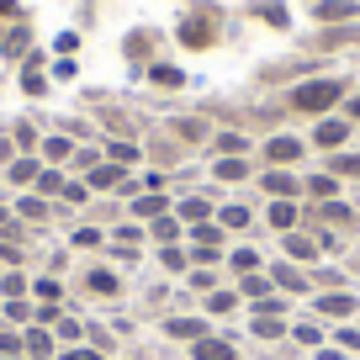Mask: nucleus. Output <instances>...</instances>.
<instances>
[{"label":"nucleus","instance_id":"obj_1","mask_svg":"<svg viewBox=\"0 0 360 360\" xmlns=\"http://www.w3.org/2000/svg\"><path fill=\"white\" fill-rule=\"evenodd\" d=\"M349 85L345 79H302V85H292V96H286V106L302 117H328L334 106H345Z\"/></svg>","mask_w":360,"mask_h":360},{"label":"nucleus","instance_id":"obj_2","mask_svg":"<svg viewBox=\"0 0 360 360\" xmlns=\"http://www.w3.org/2000/svg\"><path fill=\"white\" fill-rule=\"evenodd\" d=\"M175 37H180V48H212L217 43V11L207 6V11H186L180 16V27H175Z\"/></svg>","mask_w":360,"mask_h":360},{"label":"nucleus","instance_id":"obj_3","mask_svg":"<svg viewBox=\"0 0 360 360\" xmlns=\"http://www.w3.org/2000/svg\"><path fill=\"white\" fill-rule=\"evenodd\" d=\"M27 53H32V27H27V22L6 27V37H0V58H6V64H22Z\"/></svg>","mask_w":360,"mask_h":360},{"label":"nucleus","instance_id":"obj_4","mask_svg":"<svg viewBox=\"0 0 360 360\" xmlns=\"http://www.w3.org/2000/svg\"><path fill=\"white\" fill-rule=\"evenodd\" d=\"M0 175H6V186H22V191H27V186H37V175H43V159H37V154H16Z\"/></svg>","mask_w":360,"mask_h":360},{"label":"nucleus","instance_id":"obj_5","mask_svg":"<svg viewBox=\"0 0 360 360\" xmlns=\"http://www.w3.org/2000/svg\"><path fill=\"white\" fill-rule=\"evenodd\" d=\"M22 355L27 360H53L58 355V339H53V328H27V334H22Z\"/></svg>","mask_w":360,"mask_h":360},{"label":"nucleus","instance_id":"obj_6","mask_svg":"<svg viewBox=\"0 0 360 360\" xmlns=\"http://www.w3.org/2000/svg\"><path fill=\"white\" fill-rule=\"evenodd\" d=\"M313 16H318V22H355V16H360V0H313Z\"/></svg>","mask_w":360,"mask_h":360},{"label":"nucleus","instance_id":"obj_7","mask_svg":"<svg viewBox=\"0 0 360 360\" xmlns=\"http://www.w3.org/2000/svg\"><path fill=\"white\" fill-rule=\"evenodd\" d=\"M85 186H90V191H112V186H117V191H122V186H127V169L106 159V165H96V169H90V175H85Z\"/></svg>","mask_w":360,"mask_h":360},{"label":"nucleus","instance_id":"obj_8","mask_svg":"<svg viewBox=\"0 0 360 360\" xmlns=\"http://www.w3.org/2000/svg\"><path fill=\"white\" fill-rule=\"evenodd\" d=\"M22 90H27V96H32V101H37V96H48V75H43V53H27V58H22Z\"/></svg>","mask_w":360,"mask_h":360},{"label":"nucleus","instance_id":"obj_9","mask_svg":"<svg viewBox=\"0 0 360 360\" xmlns=\"http://www.w3.org/2000/svg\"><path fill=\"white\" fill-rule=\"evenodd\" d=\"M349 138V117H323V122L313 127V143L318 148H339Z\"/></svg>","mask_w":360,"mask_h":360},{"label":"nucleus","instance_id":"obj_10","mask_svg":"<svg viewBox=\"0 0 360 360\" xmlns=\"http://www.w3.org/2000/svg\"><path fill=\"white\" fill-rule=\"evenodd\" d=\"M85 292L90 297H117V292H122V276L106 270V265H96V270H85Z\"/></svg>","mask_w":360,"mask_h":360},{"label":"nucleus","instance_id":"obj_11","mask_svg":"<svg viewBox=\"0 0 360 360\" xmlns=\"http://www.w3.org/2000/svg\"><path fill=\"white\" fill-rule=\"evenodd\" d=\"M249 16H259V22H270L276 32H286L292 27V11H286L281 0H249Z\"/></svg>","mask_w":360,"mask_h":360},{"label":"nucleus","instance_id":"obj_12","mask_svg":"<svg viewBox=\"0 0 360 360\" xmlns=\"http://www.w3.org/2000/svg\"><path fill=\"white\" fill-rule=\"evenodd\" d=\"M122 53L127 58H133V64H154V58H148V53H154V32H148V27H133V32H127V43H122Z\"/></svg>","mask_w":360,"mask_h":360},{"label":"nucleus","instance_id":"obj_13","mask_svg":"<svg viewBox=\"0 0 360 360\" xmlns=\"http://www.w3.org/2000/svg\"><path fill=\"white\" fill-rule=\"evenodd\" d=\"M11 212L22 217V223H48V217H53V202H43V196H16Z\"/></svg>","mask_w":360,"mask_h":360},{"label":"nucleus","instance_id":"obj_14","mask_svg":"<svg viewBox=\"0 0 360 360\" xmlns=\"http://www.w3.org/2000/svg\"><path fill=\"white\" fill-rule=\"evenodd\" d=\"M37 154H43L48 165H69V159H75V138H64V133H48Z\"/></svg>","mask_w":360,"mask_h":360},{"label":"nucleus","instance_id":"obj_15","mask_svg":"<svg viewBox=\"0 0 360 360\" xmlns=\"http://www.w3.org/2000/svg\"><path fill=\"white\" fill-rule=\"evenodd\" d=\"M265 159H270V165H297V159H302V143H297V138H270Z\"/></svg>","mask_w":360,"mask_h":360},{"label":"nucleus","instance_id":"obj_16","mask_svg":"<svg viewBox=\"0 0 360 360\" xmlns=\"http://www.w3.org/2000/svg\"><path fill=\"white\" fill-rule=\"evenodd\" d=\"M143 75H148V79H154V85H159V90H180V85H186V75H180V69H175V64H165V58H154V64H148V69H143Z\"/></svg>","mask_w":360,"mask_h":360},{"label":"nucleus","instance_id":"obj_17","mask_svg":"<svg viewBox=\"0 0 360 360\" xmlns=\"http://www.w3.org/2000/svg\"><path fill=\"white\" fill-rule=\"evenodd\" d=\"M318 313H323V318H349V313H355V297H349V292H323V297H318Z\"/></svg>","mask_w":360,"mask_h":360},{"label":"nucleus","instance_id":"obj_18","mask_svg":"<svg viewBox=\"0 0 360 360\" xmlns=\"http://www.w3.org/2000/svg\"><path fill=\"white\" fill-rule=\"evenodd\" d=\"M133 217H169V202H165V191H148V196H133Z\"/></svg>","mask_w":360,"mask_h":360},{"label":"nucleus","instance_id":"obj_19","mask_svg":"<svg viewBox=\"0 0 360 360\" xmlns=\"http://www.w3.org/2000/svg\"><path fill=\"white\" fill-rule=\"evenodd\" d=\"M169 133L180 143H207V122H196V117H169Z\"/></svg>","mask_w":360,"mask_h":360},{"label":"nucleus","instance_id":"obj_20","mask_svg":"<svg viewBox=\"0 0 360 360\" xmlns=\"http://www.w3.org/2000/svg\"><path fill=\"white\" fill-rule=\"evenodd\" d=\"M27 292H32V281H27L22 270H6V276H0V302H22Z\"/></svg>","mask_w":360,"mask_h":360},{"label":"nucleus","instance_id":"obj_21","mask_svg":"<svg viewBox=\"0 0 360 360\" xmlns=\"http://www.w3.org/2000/svg\"><path fill=\"white\" fill-rule=\"evenodd\" d=\"M270 281L281 286V292H307V281H313V276H302L297 265H276V270H270Z\"/></svg>","mask_w":360,"mask_h":360},{"label":"nucleus","instance_id":"obj_22","mask_svg":"<svg viewBox=\"0 0 360 360\" xmlns=\"http://www.w3.org/2000/svg\"><path fill=\"white\" fill-rule=\"evenodd\" d=\"M64 186H69V180H64V169H43V175H37V186H32V196H43V202H48V196H64Z\"/></svg>","mask_w":360,"mask_h":360},{"label":"nucleus","instance_id":"obj_23","mask_svg":"<svg viewBox=\"0 0 360 360\" xmlns=\"http://www.w3.org/2000/svg\"><path fill=\"white\" fill-rule=\"evenodd\" d=\"M265 191L276 196V202H292V196L302 191V186H297L292 175H281V169H270V175H265Z\"/></svg>","mask_w":360,"mask_h":360},{"label":"nucleus","instance_id":"obj_24","mask_svg":"<svg viewBox=\"0 0 360 360\" xmlns=\"http://www.w3.org/2000/svg\"><path fill=\"white\" fill-rule=\"evenodd\" d=\"M355 37H360V27H328V32L313 37V48H349Z\"/></svg>","mask_w":360,"mask_h":360},{"label":"nucleus","instance_id":"obj_25","mask_svg":"<svg viewBox=\"0 0 360 360\" xmlns=\"http://www.w3.org/2000/svg\"><path fill=\"white\" fill-rule=\"evenodd\" d=\"M11 143L22 148V154H37V148H43V138H37L32 122H11Z\"/></svg>","mask_w":360,"mask_h":360},{"label":"nucleus","instance_id":"obj_26","mask_svg":"<svg viewBox=\"0 0 360 360\" xmlns=\"http://www.w3.org/2000/svg\"><path fill=\"white\" fill-rule=\"evenodd\" d=\"M169 334H175V339H207V323H202V318H169Z\"/></svg>","mask_w":360,"mask_h":360},{"label":"nucleus","instance_id":"obj_27","mask_svg":"<svg viewBox=\"0 0 360 360\" xmlns=\"http://www.w3.org/2000/svg\"><path fill=\"white\" fill-rule=\"evenodd\" d=\"M106 154H112V165H138V143L133 138H112V143H106Z\"/></svg>","mask_w":360,"mask_h":360},{"label":"nucleus","instance_id":"obj_28","mask_svg":"<svg viewBox=\"0 0 360 360\" xmlns=\"http://www.w3.org/2000/svg\"><path fill=\"white\" fill-rule=\"evenodd\" d=\"M53 339H58V345H79V339H85V323H79V318H58V323H53Z\"/></svg>","mask_w":360,"mask_h":360},{"label":"nucleus","instance_id":"obj_29","mask_svg":"<svg viewBox=\"0 0 360 360\" xmlns=\"http://www.w3.org/2000/svg\"><path fill=\"white\" fill-rule=\"evenodd\" d=\"M196 360H238L233 345H223V339H196Z\"/></svg>","mask_w":360,"mask_h":360},{"label":"nucleus","instance_id":"obj_30","mask_svg":"<svg viewBox=\"0 0 360 360\" xmlns=\"http://www.w3.org/2000/svg\"><path fill=\"white\" fill-rule=\"evenodd\" d=\"M318 249H323V244H318L313 233H286V255H297V259H313Z\"/></svg>","mask_w":360,"mask_h":360},{"label":"nucleus","instance_id":"obj_31","mask_svg":"<svg viewBox=\"0 0 360 360\" xmlns=\"http://www.w3.org/2000/svg\"><path fill=\"white\" fill-rule=\"evenodd\" d=\"M302 191H307V196H318V202H334V196H339V180H334V175H313Z\"/></svg>","mask_w":360,"mask_h":360},{"label":"nucleus","instance_id":"obj_32","mask_svg":"<svg viewBox=\"0 0 360 360\" xmlns=\"http://www.w3.org/2000/svg\"><path fill=\"white\" fill-rule=\"evenodd\" d=\"M32 313H37V307L27 302V297H22V302H6V307H0V318H6V323H22V328H32Z\"/></svg>","mask_w":360,"mask_h":360},{"label":"nucleus","instance_id":"obj_33","mask_svg":"<svg viewBox=\"0 0 360 360\" xmlns=\"http://www.w3.org/2000/svg\"><path fill=\"white\" fill-rule=\"evenodd\" d=\"M270 223L281 228V233H292V228H297V202H276V207H270Z\"/></svg>","mask_w":360,"mask_h":360},{"label":"nucleus","instance_id":"obj_34","mask_svg":"<svg viewBox=\"0 0 360 360\" xmlns=\"http://www.w3.org/2000/svg\"><path fill=\"white\" fill-rule=\"evenodd\" d=\"M249 328H255L259 339H281L286 334V323H281V318H270V313H255V323H249Z\"/></svg>","mask_w":360,"mask_h":360},{"label":"nucleus","instance_id":"obj_35","mask_svg":"<svg viewBox=\"0 0 360 360\" xmlns=\"http://www.w3.org/2000/svg\"><path fill=\"white\" fill-rule=\"evenodd\" d=\"M191 244L217 249V244H223V228H217V223H196V228H191Z\"/></svg>","mask_w":360,"mask_h":360},{"label":"nucleus","instance_id":"obj_36","mask_svg":"<svg viewBox=\"0 0 360 360\" xmlns=\"http://www.w3.org/2000/svg\"><path fill=\"white\" fill-rule=\"evenodd\" d=\"M207 212H212L207 196H186V202H180V217H191V223H207Z\"/></svg>","mask_w":360,"mask_h":360},{"label":"nucleus","instance_id":"obj_37","mask_svg":"<svg viewBox=\"0 0 360 360\" xmlns=\"http://www.w3.org/2000/svg\"><path fill=\"white\" fill-rule=\"evenodd\" d=\"M32 297H37V302H58V297H64V281L43 276V281H32Z\"/></svg>","mask_w":360,"mask_h":360},{"label":"nucleus","instance_id":"obj_38","mask_svg":"<svg viewBox=\"0 0 360 360\" xmlns=\"http://www.w3.org/2000/svg\"><path fill=\"white\" fill-rule=\"evenodd\" d=\"M328 175H360V154H328Z\"/></svg>","mask_w":360,"mask_h":360},{"label":"nucleus","instance_id":"obj_39","mask_svg":"<svg viewBox=\"0 0 360 360\" xmlns=\"http://www.w3.org/2000/svg\"><path fill=\"white\" fill-rule=\"evenodd\" d=\"M69 244H75V249H101L106 233H101V228H75V238H69Z\"/></svg>","mask_w":360,"mask_h":360},{"label":"nucleus","instance_id":"obj_40","mask_svg":"<svg viewBox=\"0 0 360 360\" xmlns=\"http://www.w3.org/2000/svg\"><path fill=\"white\" fill-rule=\"evenodd\" d=\"M244 175H249V165L238 154L233 159H217V180H244Z\"/></svg>","mask_w":360,"mask_h":360},{"label":"nucleus","instance_id":"obj_41","mask_svg":"<svg viewBox=\"0 0 360 360\" xmlns=\"http://www.w3.org/2000/svg\"><path fill=\"white\" fill-rule=\"evenodd\" d=\"M175 217H154V228H148V238H159V244H175Z\"/></svg>","mask_w":360,"mask_h":360},{"label":"nucleus","instance_id":"obj_42","mask_svg":"<svg viewBox=\"0 0 360 360\" xmlns=\"http://www.w3.org/2000/svg\"><path fill=\"white\" fill-rule=\"evenodd\" d=\"M212 148L233 159V154H244V138H238V133H217V138H212Z\"/></svg>","mask_w":360,"mask_h":360},{"label":"nucleus","instance_id":"obj_43","mask_svg":"<svg viewBox=\"0 0 360 360\" xmlns=\"http://www.w3.org/2000/svg\"><path fill=\"white\" fill-rule=\"evenodd\" d=\"M58 360H106L96 345H69V349H58Z\"/></svg>","mask_w":360,"mask_h":360},{"label":"nucleus","instance_id":"obj_44","mask_svg":"<svg viewBox=\"0 0 360 360\" xmlns=\"http://www.w3.org/2000/svg\"><path fill=\"white\" fill-rule=\"evenodd\" d=\"M64 202L69 207H85L90 202V186H85V180H69V186H64Z\"/></svg>","mask_w":360,"mask_h":360},{"label":"nucleus","instance_id":"obj_45","mask_svg":"<svg viewBox=\"0 0 360 360\" xmlns=\"http://www.w3.org/2000/svg\"><path fill=\"white\" fill-rule=\"evenodd\" d=\"M238 286H244V297H255V302H265V292H270V281H265V276H244Z\"/></svg>","mask_w":360,"mask_h":360},{"label":"nucleus","instance_id":"obj_46","mask_svg":"<svg viewBox=\"0 0 360 360\" xmlns=\"http://www.w3.org/2000/svg\"><path fill=\"white\" fill-rule=\"evenodd\" d=\"M11 22H27L22 0H0V27H11Z\"/></svg>","mask_w":360,"mask_h":360},{"label":"nucleus","instance_id":"obj_47","mask_svg":"<svg viewBox=\"0 0 360 360\" xmlns=\"http://www.w3.org/2000/svg\"><path fill=\"white\" fill-rule=\"evenodd\" d=\"M323 223L345 228V223H349V207H345V202H323Z\"/></svg>","mask_w":360,"mask_h":360},{"label":"nucleus","instance_id":"obj_48","mask_svg":"<svg viewBox=\"0 0 360 360\" xmlns=\"http://www.w3.org/2000/svg\"><path fill=\"white\" fill-rule=\"evenodd\" d=\"M0 355H22V334L16 328H0Z\"/></svg>","mask_w":360,"mask_h":360},{"label":"nucleus","instance_id":"obj_49","mask_svg":"<svg viewBox=\"0 0 360 360\" xmlns=\"http://www.w3.org/2000/svg\"><path fill=\"white\" fill-rule=\"evenodd\" d=\"M223 228H249V207H223Z\"/></svg>","mask_w":360,"mask_h":360},{"label":"nucleus","instance_id":"obj_50","mask_svg":"<svg viewBox=\"0 0 360 360\" xmlns=\"http://www.w3.org/2000/svg\"><path fill=\"white\" fill-rule=\"evenodd\" d=\"M53 48H58V58H69V53L79 48V32H58V37H53Z\"/></svg>","mask_w":360,"mask_h":360},{"label":"nucleus","instance_id":"obj_51","mask_svg":"<svg viewBox=\"0 0 360 360\" xmlns=\"http://www.w3.org/2000/svg\"><path fill=\"white\" fill-rule=\"evenodd\" d=\"M255 265H259V259H255V249H238V255H233V270H238V276H249Z\"/></svg>","mask_w":360,"mask_h":360},{"label":"nucleus","instance_id":"obj_52","mask_svg":"<svg viewBox=\"0 0 360 360\" xmlns=\"http://www.w3.org/2000/svg\"><path fill=\"white\" fill-rule=\"evenodd\" d=\"M106 127H112V133H117V138H127V133H133V122H127V117H122V112H106Z\"/></svg>","mask_w":360,"mask_h":360},{"label":"nucleus","instance_id":"obj_53","mask_svg":"<svg viewBox=\"0 0 360 360\" xmlns=\"http://www.w3.org/2000/svg\"><path fill=\"white\" fill-rule=\"evenodd\" d=\"M292 334H297V339H302V345H318V339H323V328H318V323H297V328H292Z\"/></svg>","mask_w":360,"mask_h":360},{"label":"nucleus","instance_id":"obj_54","mask_svg":"<svg viewBox=\"0 0 360 360\" xmlns=\"http://www.w3.org/2000/svg\"><path fill=\"white\" fill-rule=\"evenodd\" d=\"M16 154H22V148H16V143H11V133H6V138H0V169L11 165V159H16Z\"/></svg>","mask_w":360,"mask_h":360},{"label":"nucleus","instance_id":"obj_55","mask_svg":"<svg viewBox=\"0 0 360 360\" xmlns=\"http://www.w3.org/2000/svg\"><path fill=\"white\" fill-rule=\"evenodd\" d=\"M48 79H75V58H58V64H53V75H48Z\"/></svg>","mask_w":360,"mask_h":360},{"label":"nucleus","instance_id":"obj_56","mask_svg":"<svg viewBox=\"0 0 360 360\" xmlns=\"http://www.w3.org/2000/svg\"><path fill=\"white\" fill-rule=\"evenodd\" d=\"M165 265H169V270H180V265H186V255H180L175 244H165Z\"/></svg>","mask_w":360,"mask_h":360},{"label":"nucleus","instance_id":"obj_57","mask_svg":"<svg viewBox=\"0 0 360 360\" xmlns=\"http://www.w3.org/2000/svg\"><path fill=\"white\" fill-rule=\"evenodd\" d=\"M345 117H349V122H360V96H345Z\"/></svg>","mask_w":360,"mask_h":360},{"label":"nucleus","instance_id":"obj_58","mask_svg":"<svg viewBox=\"0 0 360 360\" xmlns=\"http://www.w3.org/2000/svg\"><path fill=\"white\" fill-rule=\"evenodd\" d=\"M11 217H16V212H11V207H6V202H0V228H6V223H11Z\"/></svg>","mask_w":360,"mask_h":360},{"label":"nucleus","instance_id":"obj_59","mask_svg":"<svg viewBox=\"0 0 360 360\" xmlns=\"http://www.w3.org/2000/svg\"><path fill=\"white\" fill-rule=\"evenodd\" d=\"M0 360H27V355H0Z\"/></svg>","mask_w":360,"mask_h":360},{"label":"nucleus","instance_id":"obj_60","mask_svg":"<svg viewBox=\"0 0 360 360\" xmlns=\"http://www.w3.org/2000/svg\"><path fill=\"white\" fill-rule=\"evenodd\" d=\"M0 276H6V265H0Z\"/></svg>","mask_w":360,"mask_h":360},{"label":"nucleus","instance_id":"obj_61","mask_svg":"<svg viewBox=\"0 0 360 360\" xmlns=\"http://www.w3.org/2000/svg\"><path fill=\"white\" fill-rule=\"evenodd\" d=\"M0 37H6V27H0Z\"/></svg>","mask_w":360,"mask_h":360},{"label":"nucleus","instance_id":"obj_62","mask_svg":"<svg viewBox=\"0 0 360 360\" xmlns=\"http://www.w3.org/2000/svg\"><path fill=\"white\" fill-rule=\"evenodd\" d=\"M0 307H6V302H0Z\"/></svg>","mask_w":360,"mask_h":360}]
</instances>
